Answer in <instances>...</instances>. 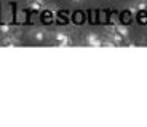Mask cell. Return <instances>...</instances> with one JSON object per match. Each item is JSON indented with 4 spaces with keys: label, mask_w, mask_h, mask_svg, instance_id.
I'll return each instance as SVG.
<instances>
[{
    "label": "cell",
    "mask_w": 147,
    "mask_h": 127,
    "mask_svg": "<svg viewBox=\"0 0 147 127\" xmlns=\"http://www.w3.org/2000/svg\"><path fill=\"white\" fill-rule=\"evenodd\" d=\"M146 2H147V0H146Z\"/></svg>",
    "instance_id": "13"
},
{
    "label": "cell",
    "mask_w": 147,
    "mask_h": 127,
    "mask_svg": "<svg viewBox=\"0 0 147 127\" xmlns=\"http://www.w3.org/2000/svg\"><path fill=\"white\" fill-rule=\"evenodd\" d=\"M55 41H56L58 46H69V45L72 43L70 37L67 35L66 32H56L55 33Z\"/></svg>",
    "instance_id": "1"
},
{
    "label": "cell",
    "mask_w": 147,
    "mask_h": 127,
    "mask_svg": "<svg viewBox=\"0 0 147 127\" xmlns=\"http://www.w3.org/2000/svg\"><path fill=\"white\" fill-rule=\"evenodd\" d=\"M30 37H32V40L35 41V43H43V41L47 40V33H45V30H42V29H35Z\"/></svg>",
    "instance_id": "4"
},
{
    "label": "cell",
    "mask_w": 147,
    "mask_h": 127,
    "mask_svg": "<svg viewBox=\"0 0 147 127\" xmlns=\"http://www.w3.org/2000/svg\"><path fill=\"white\" fill-rule=\"evenodd\" d=\"M32 2H35V3H42V5L45 3V0H32Z\"/></svg>",
    "instance_id": "10"
},
{
    "label": "cell",
    "mask_w": 147,
    "mask_h": 127,
    "mask_svg": "<svg viewBox=\"0 0 147 127\" xmlns=\"http://www.w3.org/2000/svg\"><path fill=\"white\" fill-rule=\"evenodd\" d=\"M0 45L5 48H13V46H18L19 45V40L16 38L15 35H7L2 38V41H0Z\"/></svg>",
    "instance_id": "3"
},
{
    "label": "cell",
    "mask_w": 147,
    "mask_h": 127,
    "mask_svg": "<svg viewBox=\"0 0 147 127\" xmlns=\"http://www.w3.org/2000/svg\"><path fill=\"white\" fill-rule=\"evenodd\" d=\"M138 10H141V11L147 10V2H146V0H141L139 3H138Z\"/></svg>",
    "instance_id": "8"
},
{
    "label": "cell",
    "mask_w": 147,
    "mask_h": 127,
    "mask_svg": "<svg viewBox=\"0 0 147 127\" xmlns=\"http://www.w3.org/2000/svg\"><path fill=\"white\" fill-rule=\"evenodd\" d=\"M85 41H86L88 46H93V48H98L102 45V40H101V37L98 33H88L86 38H85Z\"/></svg>",
    "instance_id": "2"
},
{
    "label": "cell",
    "mask_w": 147,
    "mask_h": 127,
    "mask_svg": "<svg viewBox=\"0 0 147 127\" xmlns=\"http://www.w3.org/2000/svg\"><path fill=\"white\" fill-rule=\"evenodd\" d=\"M42 7H43L42 3H35V2H32V3H30V8H32L34 11H40Z\"/></svg>",
    "instance_id": "9"
},
{
    "label": "cell",
    "mask_w": 147,
    "mask_h": 127,
    "mask_svg": "<svg viewBox=\"0 0 147 127\" xmlns=\"http://www.w3.org/2000/svg\"><path fill=\"white\" fill-rule=\"evenodd\" d=\"M72 2H75V3H78V2H82V0H72Z\"/></svg>",
    "instance_id": "11"
},
{
    "label": "cell",
    "mask_w": 147,
    "mask_h": 127,
    "mask_svg": "<svg viewBox=\"0 0 147 127\" xmlns=\"http://www.w3.org/2000/svg\"><path fill=\"white\" fill-rule=\"evenodd\" d=\"M112 40H114V45H121V41H123V37H121L120 33L115 30V33H112Z\"/></svg>",
    "instance_id": "6"
},
{
    "label": "cell",
    "mask_w": 147,
    "mask_h": 127,
    "mask_svg": "<svg viewBox=\"0 0 147 127\" xmlns=\"http://www.w3.org/2000/svg\"><path fill=\"white\" fill-rule=\"evenodd\" d=\"M117 32L120 33L123 38H126V37H129V29L126 27V25H118L117 27Z\"/></svg>",
    "instance_id": "5"
},
{
    "label": "cell",
    "mask_w": 147,
    "mask_h": 127,
    "mask_svg": "<svg viewBox=\"0 0 147 127\" xmlns=\"http://www.w3.org/2000/svg\"><path fill=\"white\" fill-rule=\"evenodd\" d=\"M146 41H147V37H146Z\"/></svg>",
    "instance_id": "12"
},
{
    "label": "cell",
    "mask_w": 147,
    "mask_h": 127,
    "mask_svg": "<svg viewBox=\"0 0 147 127\" xmlns=\"http://www.w3.org/2000/svg\"><path fill=\"white\" fill-rule=\"evenodd\" d=\"M11 32V25H8V24H2L0 25V33H10Z\"/></svg>",
    "instance_id": "7"
}]
</instances>
